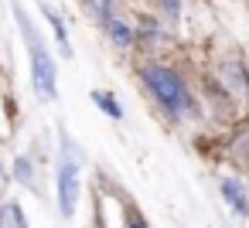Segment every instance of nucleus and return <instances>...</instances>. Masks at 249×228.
<instances>
[{"label":"nucleus","mask_w":249,"mask_h":228,"mask_svg":"<svg viewBox=\"0 0 249 228\" xmlns=\"http://www.w3.org/2000/svg\"><path fill=\"white\" fill-rule=\"evenodd\" d=\"M106 31H109L113 45H120V48L133 45V31H130V28H126L123 21H116V17H106Z\"/></svg>","instance_id":"nucleus-7"},{"label":"nucleus","mask_w":249,"mask_h":228,"mask_svg":"<svg viewBox=\"0 0 249 228\" xmlns=\"http://www.w3.org/2000/svg\"><path fill=\"white\" fill-rule=\"evenodd\" d=\"M86 4H89V11L96 14V17H113V0H86Z\"/></svg>","instance_id":"nucleus-9"},{"label":"nucleus","mask_w":249,"mask_h":228,"mask_svg":"<svg viewBox=\"0 0 249 228\" xmlns=\"http://www.w3.org/2000/svg\"><path fill=\"white\" fill-rule=\"evenodd\" d=\"M92 102H96L109 119H120V116H123V109H120V102H116L113 92H99V89H96V92H92Z\"/></svg>","instance_id":"nucleus-8"},{"label":"nucleus","mask_w":249,"mask_h":228,"mask_svg":"<svg viewBox=\"0 0 249 228\" xmlns=\"http://www.w3.org/2000/svg\"><path fill=\"white\" fill-rule=\"evenodd\" d=\"M79 204V160L72 157V147H65V160L58 167V208L62 218H72Z\"/></svg>","instance_id":"nucleus-3"},{"label":"nucleus","mask_w":249,"mask_h":228,"mask_svg":"<svg viewBox=\"0 0 249 228\" xmlns=\"http://www.w3.org/2000/svg\"><path fill=\"white\" fill-rule=\"evenodd\" d=\"M41 11H45V17L52 21V31H55V38H58V45H62V51L65 55H72V45H69V31H65V24H62V17L48 7V4H41Z\"/></svg>","instance_id":"nucleus-6"},{"label":"nucleus","mask_w":249,"mask_h":228,"mask_svg":"<svg viewBox=\"0 0 249 228\" xmlns=\"http://www.w3.org/2000/svg\"><path fill=\"white\" fill-rule=\"evenodd\" d=\"M222 194H225V201L232 204V211H239V214H249L246 191H242V184H239L235 177H225V180H222Z\"/></svg>","instance_id":"nucleus-4"},{"label":"nucleus","mask_w":249,"mask_h":228,"mask_svg":"<svg viewBox=\"0 0 249 228\" xmlns=\"http://www.w3.org/2000/svg\"><path fill=\"white\" fill-rule=\"evenodd\" d=\"M143 85L150 89V96L171 113V116H184L191 113V96H188V85L164 65H147L143 68Z\"/></svg>","instance_id":"nucleus-1"},{"label":"nucleus","mask_w":249,"mask_h":228,"mask_svg":"<svg viewBox=\"0 0 249 228\" xmlns=\"http://www.w3.org/2000/svg\"><path fill=\"white\" fill-rule=\"evenodd\" d=\"M126 228H147V221H143L137 211H130V214H126Z\"/></svg>","instance_id":"nucleus-11"},{"label":"nucleus","mask_w":249,"mask_h":228,"mask_svg":"<svg viewBox=\"0 0 249 228\" xmlns=\"http://www.w3.org/2000/svg\"><path fill=\"white\" fill-rule=\"evenodd\" d=\"M14 14H18V24H21V31H24V41H28V48H31V82H35V92H38L41 99H55V62H52V51H48L45 41L35 34V28H31V21L24 17V11L14 7Z\"/></svg>","instance_id":"nucleus-2"},{"label":"nucleus","mask_w":249,"mask_h":228,"mask_svg":"<svg viewBox=\"0 0 249 228\" xmlns=\"http://www.w3.org/2000/svg\"><path fill=\"white\" fill-rule=\"evenodd\" d=\"M0 228H28V221H24V211H21V204H14V201L0 204Z\"/></svg>","instance_id":"nucleus-5"},{"label":"nucleus","mask_w":249,"mask_h":228,"mask_svg":"<svg viewBox=\"0 0 249 228\" xmlns=\"http://www.w3.org/2000/svg\"><path fill=\"white\" fill-rule=\"evenodd\" d=\"M14 174H18V180H31V163L28 160H18V170Z\"/></svg>","instance_id":"nucleus-10"}]
</instances>
